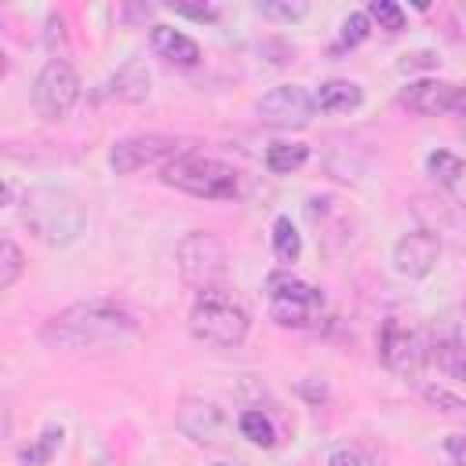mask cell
Masks as SVG:
<instances>
[{
    "instance_id": "cb8c5ba5",
    "label": "cell",
    "mask_w": 466,
    "mask_h": 466,
    "mask_svg": "<svg viewBox=\"0 0 466 466\" xmlns=\"http://www.w3.org/2000/svg\"><path fill=\"white\" fill-rule=\"evenodd\" d=\"M459 164H462V157H459V153H451V149H433V153L426 157V171H430V178H437L444 189L451 186V178H455Z\"/></svg>"
},
{
    "instance_id": "e0dca14e",
    "label": "cell",
    "mask_w": 466,
    "mask_h": 466,
    "mask_svg": "<svg viewBox=\"0 0 466 466\" xmlns=\"http://www.w3.org/2000/svg\"><path fill=\"white\" fill-rule=\"evenodd\" d=\"M58 444H62V426L58 422H47L36 441H29V444L18 448V466H51Z\"/></svg>"
},
{
    "instance_id": "ffe728a7",
    "label": "cell",
    "mask_w": 466,
    "mask_h": 466,
    "mask_svg": "<svg viewBox=\"0 0 466 466\" xmlns=\"http://www.w3.org/2000/svg\"><path fill=\"white\" fill-rule=\"evenodd\" d=\"M237 430H240V437H248L255 448H273V444H277V430H273L269 415H262L258 408H248V411H240V419H237Z\"/></svg>"
},
{
    "instance_id": "d4e9b609",
    "label": "cell",
    "mask_w": 466,
    "mask_h": 466,
    "mask_svg": "<svg viewBox=\"0 0 466 466\" xmlns=\"http://www.w3.org/2000/svg\"><path fill=\"white\" fill-rule=\"evenodd\" d=\"M368 33H371L368 11H350V15L342 18V29H339V47H357V44L368 40Z\"/></svg>"
},
{
    "instance_id": "44dd1931",
    "label": "cell",
    "mask_w": 466,
    "mask_h": 466,
    "mask_svg": "<svg viewBox=\"0 0 466 466\" xmlns=\"http://www.w3.org/2000/svg\"><path fill=\"white\" fill-rule=\"evenodd\" d=\"M430 360H437L451 379H462V382H466V350L455 346L451 339L433 335V342H430Z\"/></svg>"
},
{
    "instance_id": "4dcf8cb0",
    "label": "cell",
    "mask_w": 466,
    "mask_h": 466,
    "mask_svg": "<svg viewBox=\"0 0 466 466\" xmlns=\"http://www.w3.org/2000/svg\"><path fill=\"white\" fill-rule=\"evenodd\" d=\"M444 455H448L455 466H466V433H448V437H444Z\"/></svg>"
},
{
    "instance_id": "8fae6325",
    "label": "cell",
    "mask_w": 466,
    "mask_h": 466,
    "mask_svg": "<svg viewBox=\"0 0 466 466\" xmlns=\"http://www.w3.org/2000/svg\"><path fill=\"white\" fill-rule=\"evenodd\" d=\"M255 109H258L262 124L280 127V131H291V127H306L313 120L317 102H313V95L302 84H277V87H269L258 98Z\"/></svg>"
},
{
    "instance_id": "8992f818",
    "label": "cell",
    "mask_w": 466,
    "mask_h": 466,
    "mask_svg": "<svg viewBox=\"0 0 466 466\" xmlns=\"http://www.w3.org/2000/svg\"><path fill=\"white\" fill-rule=\"evenodd\" d=\"M375 346H379L382 368H386L390 375H397V379H408V382H411V379H419V375L426 371V364H430V342H426V335L415 331L411 324H404L400 317H386V320H382Z\"/></svg>"
},
{
    "instance_id": "4316f807",
    "label": "cell",
    "mask_w": 466,
    "mask_h": 466,
    "mask_svg": "<svg viewBox=\"0 0 466 466\" xmlns=\"http://www.w3.org/2000/svg\"><path fill=\"white\" fill-rule=\"evenodd\" d=\"M422 397H426V404H433V408L444 411V415H466V400H459V397L448 393L444 386H426Z\"/></svg>"
},
{
    "instance_id": "5bb4252c",
    "label": "cell",
    "mask_w": 466,
    "mask_h": 466,
    "mask_svg": "<svg viewBox=\"0 0 466 466\" xmlns=\"http://www.w3.org/2000/svg\"><path fill=\"white\" fill-rule=\"evenodd\" d=\"M149 44L160 58H167L175 66H197L200 62V44L193 36H186L182 29H175V25H153Z\"/></svg>"
},
{
    "instance_id": "52a82bcc",
    "label": "cell",
    "mask_w": 466,
    "mask_h": 466,
    "mask_svg": "<svg viewBox=\"0 0 466 466\" xmlns=\"http://www.w3.org/2000/svg\"><path fill=\"white\" fill-rule=\"evenodd\" d=\"M266 291H269V317L280 328H309L324 313V291L295 273H273Z\"/></svg>"
},
{
    "instance_id": "e575fe53",
    "label": "cell",
    "mask_w": 466,
    "mask_h": 466,
    "mask_svg": "<svg viewBox=\"0 0 466 466\" xmlns=\"http://www.w3.org/2000/svg\"><path fill=\"white\" fill-rule=\"evenodd\" d=\"M215 466H237V462H215Z\"/></svg>"
},
{
    "instance_id": "ba28073f",
    "label": "cell",
    "mask_w": 466,
    "mask_h": 466,
    "mask_svg": "<svg viewBox=\"0 0 466 466\" xmlns=\"http://www.w3.org/2000/svg\"><path fill=\"white\" fill-rule=\"evenodd\" d=\"M80 102V73L69 58H47L33 80V106L44 120L58 124Z\"/></svg>"
},
{
    "instance_id": "d6986e66",
    "label": "cell",
    "mask_w": 466,
    "mask_h": 466,
    "mask_svg": "<svg viewBox=\"0 0 466 466\" xmlns=\"http://www.w3.org/2000/svg\"><path fill=\"white\" fill-rule=\"evenodd\" d=\"M262 160H266V167L273 175H291L309 160V146H302V142H273V146H266Z\"/></svg>"
},
{
    "instance_id": "f546056e",
    "label": "cell",
    "mask_w": 466,
    "mask_h": 466,
    "mask_svg": "<svg viewBox=\"0 0 466 466\" xmlns=\"http://www.w3.org/2000/svg\"><path fill=\"white\" fill-rule=\"evenodd\" d=\"M441 335H444V339H451L455 346H462V350H466V302L451 309V317H448V328H444Z\"/></svg>"
},
{
    "instance_id": "484cf974",
    "label": "cell",
    "mask_w": 466,
    "mask_h": 466,
    "mask_svg": "<svg viewBox=\"0 0 466 466\" xmlns=\"http://www.w3.org/2000/svg\"><path fill=\"white\" fill-rule=\"evenodd\" d=\"M255 11H258L262 18H273V22H299L309 7H306L302 0H295V4H291V0H258Z\"/></svg>"
},
{
    "instance_id": "83f0119b",
    "label": "cell",
    "mask_w": 466,
    "mask_h": 466,
    "mask_svg": "<svg viewBox=\"0 0 466 466\" xmlns=\"http://www.w3.org/2000/svg\"><path fill=\"white\" fill-rule=\"evenodd\" d=\"M175 15H182V18H193V22H215L218 18V7L215 4H186V0H171L167 4Z\"/></svg>"
},
{
    "instance_id": "277c9868",
    "label": "cell",
    "mask_w": 466,
    "mask_h": 466,
    "mask_svg": "<svg viewBox=\"0 0 466 466\" xmlns=\"http://www.w3.org/2000/svg\"><path fill=\"white\" fill-rule=\"evenodd\" d=\"M160 178L200 200H233L240 189L237 167L218 157H204V153H178L171 164L160 167Z\"/></svg>"
},
{
    "instance_id": "9a60e30c",
    "label": "cell",
    "mask_w": 466,
    "mask_h": 466,
    "mask_svg": "<svg viewBox=\"0 0 466 466\" xmlns=\"http://www.w3.org/2000/svg\"><path fill=\"white\" fill-rule=\"evenodd\" d=\"M313 102H317V109H324V113H350V109H360L364 87L353 84V80L335 76V80H324V84L317 87Z\"/></svg>"
},
{
    "instance_id": "5b68a950",
    "label": "cell",
    "mask_w": 466,
    "mask_h": 466,
    "mask_svg": "<svg viewBox=\"0 0 466 466\" xmlns=\"http://www.w3.org/2000/svg\"><path fill=\"white\" fill-rule=\"evenodd\" d=\"M226 262H229V251L226 244L208 233V229H193L186 233L178 244H175V266H178V277L200 295V291H211L222 273H226Z\"/></svg>"
},
{
    "instance_id": "7402d4cb",
    "label": "cell",
    "mask_w": 466,
    "mask_h": 466,
    "mask_svg": "<svg viewBox=\"0 0 466 466\" xmlns=\"http://www.w3.org/2000/svg\"><path fill=\"white\" fill-rule=\"evenodd\" d=\"M25 269V258H22V248L11 240V237H0V288H15L18 277Z\"/></svg>"
},
{
    "instance_id": "d6a6232c",
    "label": "cell",
    "mask_w": 466,
    "mask_h": 466,
    "mask_svg": "<svg viewBox=\"0 0 466 466\" xmlns=\"http://www.w3.org/2000/svg\"><path fill=\"white\" fill-rule=\"evenodd\" d=\"M448 193H451V200H455V204H462V208H466V160L459 164V171H455V178H451Z\"/></svg>"
},
{
    "instance_id": "7a4b0ae2",
    "label": "cell",
    "mask_w": 466,
    "mask_h": 466,
    "mask_svg": "<svg viewBox=\"0 0 466 466\" xmlns=\"http://www.w3.org/2000/svg\"><path fill=\"white\" fill-rule=\"evenodd\" d=\"M22 226L47 248H66L84 233V204L58 186H33L25 189L22 204H18Z\"/></svg>"
},
{
    "instance_id": "3957f363",
    "label": "cell",
    "mask_w": 466,
    "mask_h": 466,
    "mask_svg": "<svg viewBox=\"0 0 466 466\" xmlns=\"http://www.w3.org/2000/svg\"><path fill=\"white\" fill-rule=\"evenodd\" d=\"M189 335L208 350H237L251 331V313L229 291H200L189 306Z\"/></svg>"
},
{
    "instance_id": "4fadbf2b",
    "label": "cell",
    "mask_w": 466,
    "mask_h": 466,
    "mask_svg": "<svg viewBox=\"0 0 466 466\" xmlns=\"http://www.w3.org/2000/svg\"><path fill=\"white\" fill-rule=\"evenodd\" d=\"M175 426L193 441V444H204V448H218L226 444V433H229V422L222 415V408H215L211 400H186L175 415Z\"/></svg>"
},
{
    "instance_id": "6da1fadb",
    "label": "cell",
    "mask_w": 466,
    "mask_h": 466,
    "mask_svg": "<svg viewBox=\"0 0 466 466\" xmlns=\"http://www.w3.org/2000/svg\"><path fill=\"white\" fill-rule=\"evenodd\" d=\"M40 339L55 353H120L138 339V320L113 299H80L58 309L40 328Z\"/></svg>"
},
{
    "instance_id": "9c48e42d",
    "label": "cell",
    "mask_w": 466,
    "mask_h": 466,
    "mask_svg": "<svg viewBox=\"0 0 466 466\" xmlns=\"http://www.w3.org/2000/svg\"><path fill=\"white\" fill-rule=\"evenodd\" d=\"M178 157V142L171 135H157V131H146V135H127V138H116L109 146V167L116 175H135L142 167H153V164H171Z\"/></svg>"
},
{
    "instance_id": "ac0fdd59",
    "label": "cell",
    "mask_w": 466,
    "mask_h": 466,
    "mask_svg": "<svg viewBox=\"0 0 466 466\" xmlns=\"http://www.w3.org/2000/svg\"><path fill=\"white\" fill-rule=\"evenodd\" d=\"M269 244H273V255H277V262H284V266L299 262V255H302V233L295 229V222H291L288 215H277V218H273V233H269Z\"/></svg>"
},
{
    "instance_id": "836d02e7",
    "label": "cell",
    "mask_w": 466,
    "mask_h": 466,
    "mask_svg": "<svg viewBox=\"0 0 466 466\" xmlns=\"http://www.w3.org/2000/svg\"><path fill=\"white\" fill-rule=\"evenodd\" d=\"M299 390H302L309 400H324V397H328V386H324V382H320V386H309V382H302Z\"/></svg>"
},
{
    "instance_id": "30bf717a",
    "label": "cell",
    "mask_w": 466,
    "mask_h": 466,
    "mask_svg": "<svg viewBox=\"0 0 466 466\" xmlns=\"http://www.w3.org/2000/svg\"><path fill=\"white\" fill-rule=\"evenodd\" d=\"M397 106L415 113V116H441L455 113L466 116V84H448V80H411L397 91Z\"/></svg>"
},
{
    "instance_id": "2e32d148",
    "label": "cell",
    "mask_w": 466,
    "mask_h": 466,
    "mask_svg": "<svg viewBox=\"0 0 466 466\" xmlns=\"http://www.w3.org/2000/svg\"><path fill=\"white\" fill-rule=\"evenodd\" d=\"M109 95L120 102H146L149 98V69L138 58H127L113 80H109Z\"/></svg>"
},
{
    "instance_id": "f1b7e54d",
    "label": "cell",
    "mask_w": 466,
    "mask_h": 466,
    "mask_svg": "<svg viewBox=\"0 0 466 466\" xmlns=\"http://www.w3.org/2000/svg\"><path fill=\"white\" fill-rule=\"evenodd\" d=\"M437 66H441L437 51H408V55H400V62H397L400 73H419V69H437Z\"/></svg>"
},
{
    "instance_id": "7c38bea8",
    "label": "cell",
    "mask_w": 466,
    "mask_h": 466,
    "mask_svg": "<svg viewBox=\"0 0 466 466\" xmlns=\"http://www.w3.org/2000/svg\"><path fill=\"white\" fill-rule=\"evenodd\" d=\"M393 273L404 277V280H422L437 269L441 262V237L433 229H411V233H400L393 240Z\"/></svg>"
},
{
    "instance_id": "603a6c76",
    "label": "cell",
    "mask_w": 466,
    "mask_h": 466,
    "mask_svg": "<svg viewBox=\"0 0 466 466\" xmlns=\"http://www.w3.org/2000/svg\"><path fill=\"white\" fill-rule=\"evenodd\" d=\"M364 11H368V18L379 22V29H386V33H400V29H404V7L393 4V0H371Z\"/></svg>"
},
{
    "instance_id": "1f68e13d",
    "label": "cell",
    "mask_w": 466,
    "mask_h": 466,
    "mask_svg": "<svg viewBox=\"0 0 466 466\" xmlns=\"http://www.w3.org/2000/svg\"><path fill=\"white\" fill-rule=\"evenodd\" d=\"M328 466H364V455L357 448H335L328 455Z\"/></svg>"
}]
</instances>
